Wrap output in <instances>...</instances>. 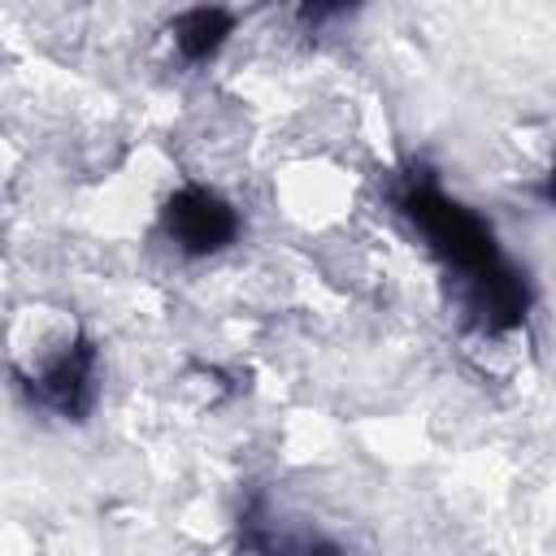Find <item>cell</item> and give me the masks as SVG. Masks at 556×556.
<instances>
[{
    "mask_svg": "<svg viewBox=\"0 0 556 556\" xmlns=\"http://www.w3.org/2000/svg\"><path fill=\"white\" fill-rule=\"evenodd\" d=\"M230 35H235V17H230L226 9H182V13L169 22V30H165L169 48H174L187 65L213 61L217 48H222Z\"/></svg>",
    "mask_w": 556,
    "mask_h": 556,
    "instance_id": "3957f363",
    "label": "cell"
},
{
    "mask_svg": "<svg viewBox=\"0 0 556 556\" xmlns=\"http://www.w3.org/2000/svg\"><path fill=\"white\" fill-rule=\"evenodd\" d=\"M161 217H165L169 239L182 252H195V256H208V252L226 248L235 239V226H239L235 208L208 187H182V191L165 195Z\"/></svg>",
    "mask_w": 556,
    "mask_h": 556,
    "instance_id": "7a4b0ae2",
    "label": "cell"
},
{
    "mask_svg": "<svg viewBox=\"0 0 556 556\" xmlns=\"http://www.w3.org/2000/svg\"><path fill=\"white\" fill-rule=\"evenodd\" d=\"M547 182H552V195H556V165H552V174H547Z\"/></svg>",
    "mask_w": 556,
    "mask_h": 556,
    "instance_id": "277c9868",
    "label": "cell"
},
{
    "mask_svg": "<svg viewBox=\"0 0 556 556\" xmlns=\"http://www.w3.org/2000/svg\"><path fill=\"white\" fill-rule=\"evenodd\" d=\"M9 369L48 408L78 413L96 374V356L83 334V321L65 304H48V300L17 308L9 321Z\"/></svg>",
    "mask_w": 556,
    "mask_h": 556,
    "instance_id": "6da1fadb",
    "label": "cell"
}]
</instances>
